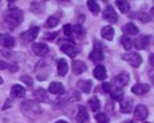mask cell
I'll list each match as a JSON object with an SVG mask.
<instances>
[{
	"instance_id": "6da1fadb",
	"label": "cell",
	"mask_w": 154,
	"mask_h": 123,
	"mask_svg": "<svg viewBox=\"0 0 154 123\" xmlns=\"http://www.w3.org/2000/svg\"><path fill=\"white\" fill-rule=\"evenodd\" d=\"M22 20H24L22 12L17 8H11L4 16V22L8 25V28L12 29V30L16 29L17 26L22 22Z\"/></svg>"
},
{
	"instance_id": "7a4b0ae2",
	"label": "cell",
	"mask_w": 154,
	"mask_h": 123,
	"mask_svg": "<svg viewBox=\"0 0 154 123\" xmlns=\"http://www.w3.org/2000/svg\"><path fill=\"white\" fill-rule=\"evenodd\" d=\"M21 111L29 118H37L42 114V109L37 101H24L20 105Z\"/></svg>"
},
{
	"instance_id": "3957f363",
	"label": "cell",
	"mask_w": 154,
	"mask_h": 123,
	"mask_svg": "<svg viewBox=\"0 0 154 123\" xmlns=\"http://www.w3.org/2000/svg\"><path fill=\"white\" fill-rule=\"evenodd\" d=\"M123 59H124L127 63H129L132 67H140L141 63H142L141 56L136 52H131V51L124 54V55H123Z\"/></svg>"
},
{
	"instance_id": "277c9868",
	"label": "cell",
	"mask_w": 154,
	"mask_h": 123,
	"mask_svg": "<svg viewBox=\"0 0 154 123\" xmlns=\"http://www.w3.org/2000/svg\"><path fill=\"white\" fill-rule=\"evenodd\" d=\"M38 33H39V28H38V26H33V28H30L28 32L22 33L21 34V38L24 41L33 42V41H35V38L38 37Z\"/></svg>"
},
{
	"instance_id": "5b68a950",
	"label": "cell",
	"mask_w": 154,
	"mask_h": 123,
	"mask_svg": "<svg viewBox=\"0 0 154 123\" xmlns=\"http://www.w3.org/2000/svg\"><path fill=\"white\" fill-rule=\"evenodd\" d=\"M128 81H129V75L125 74V72H123V74H119V75H116L114 77V85L116 87V88H119V89H120L122 87L127 85Z\"/></svg>"
},
{
	"instance_id": "8992f818",
	"label": "cell",
	"mask_w": 154,
	"mask_h": 123,
	"mask_svg": "<svg viewBox=\"0 0 154 123\" xmlns=\"http://www.w3.org/2000/svg\"><path fill=\"white\" fill-rule=\"evenodd\" d=\"M103 18L109 22H116L118 21V13L115 12V9L111 5H107L105 11H103Z\"/></svg>"
},
{
	"instance_id": "52a82bcc",
	"label": "cell",
	"mask_w": 154,
	"mask_h": 123,
	"mask_svg": "<svg viewBox=\"0 0 154 123\" xmlns=\"http://www.w3.org/2000/svg\"><path fill=\"white\" fill-rule=\"evenodd\" d=\"M148 107L145 105H138L136 109H134V118L137 119V121H145L146 118H148Z\"/></svg>"
},
{
	"instance_id": "ba28073f",
	"label": "cell",
	"mask_w": 154,
	"mask_h": 123,
	"mask_svg": "<svg viewBox=\"0 0 154 123\" xmlns=\"http://www.w3.org/2000/svg\"><path fill=\"white\" fill-rule=\"evenodd\" d=\"M149 42H150V37L149 36H141L133 42V45H134V47H136L137 50H144V49H146L149 46Z\"/></svg>"
},
{
	"instance_id": "9c48e42d",
	"label": "cell",
	"mask_w": 154,
	"mask_h": 123,
	"mask_svg": "<svg viewBox=\"0 0 154 123\" xmlns=\"http://www.w3.org/2000/svg\"><path fill=\"white\" fill-rule=\"evenodd\" d=\"M33 96L37 101H41V102H48V99H50L47 92H46V89H43V88H38V89H35L33 92Z\"/></svg>"
},
{
	"instance_id": "30bf717a",
	"label": "cell",
	"mask_w": 154,
	"mask_h": 123,
	"mask_svg": "<svg viewBox=\"0 0 154 123\" xmlns=\"http://www.w3.org/2000/svg\"><path fill=\"white\" fill-rule=\"evenodd\" d=\"M150 90V87L148 84H134L132 87V93L136 96H142L145 93H148Z\"/></svg>"
},
{
	"instance_id": "8fae6325",
	"label": "cell",
	"mask_w": 154,
	"mask_h": 123,
	"mask_svg": "<svg viewBox=\"0 0 154 123\" xmlns=\"http://www.w3.org/2000/svg\"><path fill=\"white\" fill-rule=\"evenodd\" d=\"M33 52L38 56H46L48 54V47L45 43H34L33 45Z\"/></svg>"
},
{
	"instance_id": "7c38bea8",
	"label": "cell",
	"mask_w": 154,
	"mask_h": 123,
	"mask_svg": "<svg viewBox=\"0 0 154 123\" xmlns=\"http://www.w3.org/2000/svg\"><path fill=\"white\" fill-rule=\"evenodd\" d=\"M72 68H73V74L75 75H81L86 71V64L81 60H73Z\"/></svg>"
},
{
	"instance_id": "4fadbf2b",
	"label": "cell",
	"mask_w": 154,
	"mask_h": 123,
	"mask_svg": "<svg viewBox=\"0 0 154 123\" xmlns=\"http://www.w3.org/2000/svg\"><path fill=\"white\" fill-rule=\"evenodd\" d=\"M133 109V101L131 98H125L120 101V111L123 114H128Z\"/></svg>"
},
{
	"instance_id": "5bb4252c",
	"label": "cell",
	"mask_w": 154,
	"mask_h": 123,
	"mask_svg": "<svg viewBox=\"0 0 154 123\" xmlns=\"http://www.w3.org/2000/svg\"><path fill=\"white\" fill-rule=\"evenodd\" d=\"M60 50L64 54H67L68 56H71V58H75L77 55V49L75 47V45H73V43H64V45H61Z\"/></svg>"
},
{
	"instance_id": "9a60e30c",
	"label": "cell",
	"mask_w": 154,
	"mask_h": 123,
	"mask_svg": "<svg viewBox=\"0 0 154 123\" xmlns=\"http://www.w3.org/2000/svg\"><path fill=\"white\" fill-rule=\"evenodd\" d=\"M76 121L79 123H84V122L89 121V114H88V110L84 106L79 107V111H77V115H76Z\"/></svg>"
},
{
	"instance_id": "2e32d148",
	"label": "cell",
	"mask_w": 154,
	"mask_h": 123,
	"mask_svg": "<svg viewBox=\"0 0 154 123\" xmlns=\"http://www.w3.org/2000/svg\"><path fill=\"white\" fill-rule=\"evenodd\" d=\"M0 45L4 46L7 49H11L14 46V39L13 37L8 36V34H0Z\"/></svg>"
},
{
	"instance_id": "e0dca14e",
	"label": "cell",
	"mask_w": 154,
	"mask_h": 123,
	"mask_svg": "<svg viewBox=\"0 0 154 123\" xmlns=\"http://www.w3.org/2000/svg\"><path fill=\"white\" fill-rule=\"evenodd\" d=\"M11 96H12L13 98H21L25 96V88L18 85V84H16V85H13L12 88H11Z\"/></svg>"
},
{
	"instance_id": "ac0fdd59",
	"label": "cell",
	"mask_w": 154,
	"mask_h": 123,
	"mask_svg": "<svg viewBox=\"0 0 154 123\" xmlns=\"http://www.w3.org/2000/svg\"><path fill=\"white\" fill-rule=\"evenodd\" d=\"M93 75H94V77L95 79H98V80H105L106 79V76H107V71H106V68L101 66V64H98L97 67L94 68V71H93Z\"/></svg>"
},
{
	"instance_id": "d6986e66",
	"label": "cell",
	"mask_w": 154,
	"mask_h": 123,
	"mask_svg": "<svg viewBox=\"0 0 154 123\" xmlns=\"http://www.w3.org/2000/svg\"><path fill=\"white\" fill-rule=\"evenodd\" d=\"M48 92L52 93V94H63L64 93V87H63L61 83H57V81L51 83L50 87H48Z\"/></svg>"
},
{
	"instance_id": "ffe728a7",
	"label": "cell",
	"mask_w": 154,
	"mask_h": 123,
	"mask_svg": "<svg viewBox=\"0 0 154 123\" xmlns=\"http://www.w3.org/2000/svg\"><path fill=\"white\" fill-rule=\"evenodd\" d=\"M91 85H93V83H91L90 80H80V81L77 83V88L81 92H84V93H89L91 90Z\"/></svg>"
},
{
	"instance_id": "44dd1931",
	"label": "cell",
	"mask_w": 154,
	"mask_h": 123,
	"mask_svg": "<svg viewBox=\"0 0 154 123\" xmlns=\"http://www.w3.org/2000/svg\"><path fill=\"white\" fill-rule=\"evenodd\" d=\"M68 72V63L64 59H59L57 60V74L60 76H65Z\"/></svg>"
},
{
	"instance_id": "7402d4cb",
	"label": "cell",
	"mask_w": 154,
	"mask_h": 123,
	"mask_svg": "<svg viewBox=\"0 0 154 123\" xmlns=\"http://www.w3.org/2000/svg\"><path fill=\"white\" fill-rule=\"evenodd\" d=\"M89 58L91 59V62H94V63H99V62H102L105 59V55H103V52L101 50H93V51L90 52Z\"/></svg>"
},
{
	"instance_id": "603a6c76",
	"label": "cell",
	"mask_w": 154,
	"mask_h": 123,
	"mask_svg": "<svg viewBox=\"0 0 154 123\" xmlns=\"http://www.w3.org/2000/svg\"><path fill=\"white\" fill-rule=\"evenodd\" d=\"M114 34H115V32L111 26H105V28H102V30H101V36L105 38V39H109V41H112Z\"/></svg>"
},
{
	"instance_id": "cb8c5ba5",
	"label": "cell",
	"mask_w": 154,
	"mask_h": 123,
	"mask_svg": "<svg viewBox=\"0 0 154 123\" xmlns=\"http://www.w3.org/2000/svg\"><path fill=\"white\" fill-rule=\"evenodd\" d=\"M0 70H8L11 72H17L18 66L17 64H11V63H7V62L0 60Z\"/></svg>"
},
{
	"instance_id": "d4e9b609",
	"label": "cell",
	"mask_w": 154,
	"mask_h": 123,
	"mask_svg": "<svg viewBox=\"0 0 154 123\" xmlns=\"http://www.w3.org/2000/svg\"><path fill=\"white\" fill-rule=\"evenodd\" d=\"M124 32L129 36H136V34H138V28L132 22H129V24L124 25Z\"/></svg>"
},
{
	"instance_id": "484cf974",
	"label": "cell",
	"mask_w": 154,
	"mask_h": 123,
	"mask_svg": "<svg viewBox=\"0 0 154 123\" xmlns=\"http://www.w3.org/2000/svg\"><path fill=\"white\" fill-rule=\"evenodd\" d=\"M116 5H118V8H119V11H120L122 13H127L129 11V8H131L129 3L125 2V0H118Z\"/></svg>"
},
{
	"instance_id": "4316f807",
	"label": "cell",
	"mask_w": 154,
	"mask_h": 123,
	"mask_svg": "<svg viewBox=\"0 0 154 123\" xmlns=\"http://www.w3.org/2000/svg\"><path fill=\"white\" fill-rule=\"evenodd\" d=\"M45 9V3L43 2H34L32 3V12L34 13H42Z\"/></svg>"
},
{
	"instance_id": "83f0119b",
	"label": "cell",
	"mask_w": 154,
	"mask_h": 123,
	"mask_svg": "<svg viewBox=\"0 0 154 123\" xmlns=\"http://www.w3.org/2000/svg\"><path fill=\"white\" fill-rule=\"evenodd\" d=\"M110 94H111V98H112L114 101H122V99H123V90L119 89V88L111 89Z\"/></svg>"
},
{
	"instance_id": "f1b7e54d",
	"label": "cell",
	"mask_w": 154,
	"mask_h": 123,
	"mask_svg": "<svg viewBox=\"0 0 154 123\" xmlns=\"http://www.w3.org/2000/svg\"><path fill=\"white\" fill-rule=\"evenodd\" d=\"M89 106H90L91 110L97 113V111L99 110V107H101V102H99V99L97 97H91L89 99Z\"/></svg>"
},
{
	"instance_id": "f546056e",
	"label": "cell",
	"mask_w": 154,
	"mask_h": 123,
	"mask_svg": "<svg viewBox=\"0 0 154 123\" xmlns=\"http://www.w3.org/2000/svg\"><path fill=\"white\" fill-rule=\"evenodd\" d=\"M86 4H88V8L91 11V13H94V14L99 13V5L97 2H94V0H88Z\"/></svg>"
},
{
	"instance_id": "4dcf8cb0",
	"label": "cell",
	"mask_w": 154,
	"mask_h": 123,
	"mask_svg": "<svg viewBox=\"0 0 154 123\" xmlns=\"http://www.w3.org/2000/svg\"><path fill=\"white\" fill-rule=\"evenodd\" d=\"M57 24H59V17L57 16H50L47 18V21H46V28H54V26H56Z\"/></svg>"
},
{
	"instance_id": "1f68e13d",
	"label": "cell",
	"mask_w": 154,
	"mask_h": 123,
	"mask_svg": "<svg viewBox=\"0 0 154 123\" xmlns=\"http://www.w3.org/2000/svg\"><path fill=\"white\" fill-rule=\"evenodd\" d=\"M120 42H122L123 47H124L125 50H131V49H132V45H133V42H132V39H131L129 37H127V36H123V37L120 38Z\"/></svg>"
},
{
	"instance_id": "d6a6232c",
	"label": "cell",
	"mask_w": 154,
	"mask_h": 123,
	"mask_svg": "<svg viewBox=\"0 0 154 123\" xmlns=\"http://www.w3.org/2000/svg\"><path fill=\"white\" fill-rule=\"evenodd\" d=\"M95 121H97V123H109V118L105 113H98L95 115Z\"/></svg>"
},
{
	"instance_id": "836d02e7",
	"label": "cell",
	"mask_w": 154,
	"mask_h": 123,
	"mask_svg": "<svg viewBox=\"0 0 154 123\" xmlns=\"http://www.w3.org/2000/svg\"><path fill=\"white\" fill-rule=\"evenodd\" d=\"M72 32H75L77 36H84L85 34V29L81 25H75V26H72Z\"/></svg>"
},
{
	"instance_id": "e575fe53",
	"label": "cell",
	"mask_w": 154,
	"mask_h": 123,
	"mask_svg": "<svg viewBox=\"0 0 154 123\" xmlns=\"http://www.w3.org/2000/svg\"><path fill=\"white\" fill-rule=\"evenodd\" d=\"M137 18H138L140 21H142V22H148V21L152 20V16H149V14H146V13H144V12H141V13H138V14H137Z\"/></svg>"
},
{
	"instance_id": "d590c367",
	"label": "cell",
	"mask_w": 154,
	"mask_h": 123,
	"mask_svg": "<svg viewBox=\"0 0 154 123\" xmlns=\"http://www.w3.org/2000/svg\"><path fill=\"white\" fill-rule=\"evenodd\" d=\"M21 80L26 84V85H33V80H32V77H30V76H28V75H24V76L21 77Z\"/></svg>"
},
{
	"instance_id": "8d00e7d4",
	"label": "cell",
	"mask_w": 154,
	"mask_h": 123,
	"mask_svg": "<svg viewBox=\"0 0 154 123\" xmlns=\"http://www.w3.org/2000/svg\"><path fill=\"white\" fill-rule=\"evenodd\" d=\"M64 34L67 37H71V34H72V25H69V24L64 25Z\"/></svg>"
},
{
	"instance_id": "74e56055",
	"label": "cell",
	"mask_w": 154,
	"mask_h": 123,
	"mask_svg": "<svg viewBox=\"0 0 154 123\" xmlns=\"http://www.w3.org/2000/svg\"><path fill=\"white\" fill-rule=\"evenodd\" d=\"M102 88H103V92H105V93H110L111 89H112V85H111L110 83H103Z\"/></svg>"
},
{
	"instance_id": "f35d334b",
	"label": "cell",
	"mask_w": 154,
	"mask_h": 123,
	"mask_svg": "<svg viewBox=\"0 0 154 123\" xmlns=\"http://www.w3.org/2000/svg\"><path fill=\"white\" fill-rule=\"evenodd\" d=\"M57 36V33H50V34H47L46 36V39H48V41H52L54 38H55Z\"/></svg>"
},
{
	"instance_id": "ab89813d",
	"label": "cell",
	"mask_w": 154,
	"mask_h": 123,
	"mask_svg": "<svg viewBox=\"0 0 154 123\" xmlns=\"http://www.w3.org/2000/svg\"><path fill=\"white\" fill-rule=\"evenodd\" d=\"M8 106H11V99H8V102H7V105H5L4 107H3V109L5 110V109H7V107H8Z\"/></svg>"
},
{
	"instance_id": "60d3db41",
	"label": "cell",
	"mask_w": 154,
	"mask_h": 123,
	"mask_svg": "<svg viewBox=\"0 0 154 123\" xmlns=\"http://www.w3.org/2000/svg\"><path fill=\"white\" fill-rule=\"evenodd\" d=\"M56 123H68L67 121H64V119H59V121H57Z\"/></svg>"
},
{
	"instance_id": "b9f144b4",
	"label": "cell",
	"mask_w": 154,
	"mask_h": 123,
	"mask_svg": "<svg viewBox=\"0 0 154 123\" xmlns=\"http://www.w3.org/2000/svg\"><path fill=\"white\" fill-rule=\"evenodd\" d=\"M153 58H154V55L152 54V55H150V58H149V62H150V63H152V64H153Z\"/></svg>"
},
{
	"instance_id": "7bdbcfd3",
	"label": "cell",
	"mask_w": 154,
	"mask_h": 123,
	"mask_svg": "<svg viewBox=\"0 0 154 123\" xmlns=\"http://www.w3.org/2000/svg\"><path fill=\"white\" fill-rule=\"evenodd\" d=\"M124 123H134V121H125Z\"/></svg>"
},
{
	"instance_id": "ee69618b",
	"label": "cell",
	"mask_w": 154,
	"mask_h": 123,
	"mask_svg": "<svg viewBox=\"0 0 154 123\" xmlns=\"http://www.w3.org/2000/svg\"><path fill=\"white\" fill-rule=\"evenodd\" d=\"M3 84V79H2V76H0V85Z\"/></svg>"
},
{
	"instance_id": "f6af8a7d",
	"label": "cell",
	"mask_w": 154,
	"mask_h": 123,
	"mask_svg": "<svg viewBox=\"0 0 154 123\" xmlns=\"http://www.w3.org/2000/svg\"><path fill=\"white\" fill-rule=\"evenodd\" d=\"M144 123H149V122H144Z\"/></svg>"
}]
</instances>
